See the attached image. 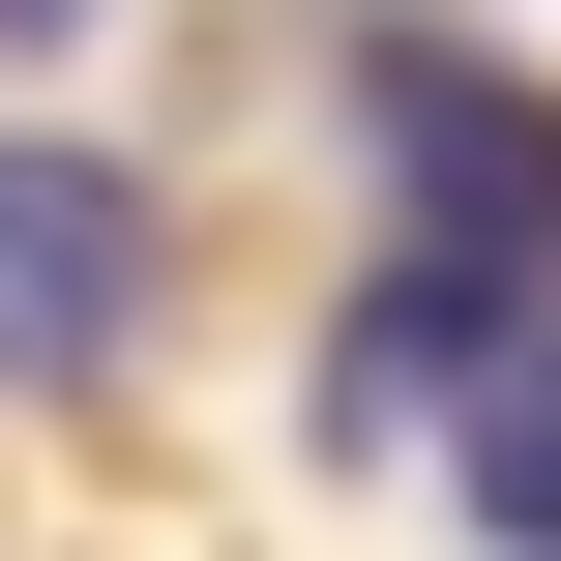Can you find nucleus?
Returning a JSON list of instances; mask_svg holds the SVG:
<instances>
[{
  "label": "nucleus",
  "mask_w": 561,
  "mask_h": 561,
  "mask_svg": "<svg viewBox=\"0 0 561 561\" xmlns=\"http://www.w3.org/2000/svg\"><path fill=\"white\" fill-rule=\"evenodd\" d=\"M355 118L414 148V237H444V296H561V89L444 59V30H385V59H355Z\"/></svg>",
  "instance_id": "nucleus-1"
},
{
  "label": "nucleus",
  "mask_w": 561,
  "mask_h": 561,
  "mask_svg": "<svg viewBox=\"0 0 561 561\" xmlns=\"http://www.w3.org/2000/svg\"><path fill=\"white\" fill-rule=\"evenodd\" d=\"M118 325H148V178L0 148V385H118Z\"/></svg>",
  "instance_id": "nucleus-2"
},
{
  "label": "nucleus",
  "mask_w": 561,
  "mask_h": 561,
  "mask_svg": "<svg viewBox=\"0 0 561 561\" xmlns=\"http://www.w3.org/2000/svg\"><path fill=\"white\" fill-rule=\"evenodd\" d=\"M473 503L561 561V325H503V355H473Z\"/></svg>",
  "instance_id": "nucleus-3"
}]
</instances>
